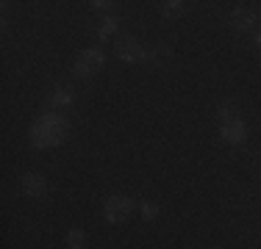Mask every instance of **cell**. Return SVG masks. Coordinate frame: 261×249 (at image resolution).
Instances as JSON below:
<instances>
[{
  "mask_svg": "<svg viewBox=\"0 0 261 249\" xmlns=\"http://www.w3.org/2000/svg\"><path fill=\"white\" fill-rule=\"evenodd\" d=\"M117 55H120L122 61H128V64H142V61L150 58V50L142 47L136 39H130V36H122L120 42H117Z\"/></svg>",
  "mask_w": 261,
  "mask_h": 249,
  "instance_id": "obj_1",
  "label": "cell"
},
{
  "mask_svg": "<svg viewBox=\"0 0 261 249\" xmlns=\"http://www.w3.org/2000/svg\"><path fill=\"white\" fill-rule=\"evenodd\" d=\"M103 67V53L97 47H89V50H84V53L78 55V61H75V72L78 75H84V78H89V75H95L97 70Z\"/></svg>",
  "mask_w": 261,
  "mask_h": 249,
  "instance_id": "obj_2",
  "label": "cell"
},
{
  "mask_svg": "<svg viewBox=\"0 0 261 249\" xmlns=\"http://www.w3.org/2000/svg\"><path fill=\"white\" fill-rule=\"evenodd\" d=\"M130 210H134V202H130L128 197H111L109 202H106V219L111 224H120L130 216Z\"/></svg>",
  "mask_w": 261,
  "mask_h": 249,
  "instance_id": "obj_3",
  "label": "cell"
},
{
  "mask_svg": "<svg viewBox=\"0 0 261 249\" xmlns=\"http://www.w3.org/2000/svg\"><path fill=\"white\" fill-rule=\"evenodd\" d=\"M220 133H222V139H225L228 144H242L245 136H247V128L239 119H231V122H222Z\"/></svg>",
  "mask_w": 261,
  "mask_h": 249,
  "instance_id": "obj_4",
  "label": "cell"
},
{
  "mask_svg": "<svg viewBox=\"0 0 261 249\" xmlns=\"http://www.w3.org/2000/svg\"><path fill=\"white\" fill-rule=\"evenodd\" d=\"M22 189H25V194H31V197H42L45 194V177L42 174H25L22 177Z\"/></svg>",
  "mask_w": 261,
  "mask_h": 249,
  "instance_id": "obj_5",
  "label": "cell"
},
{
  "mask_svg": "<svg viewBox=\"0 0 261 249\" xmlns=\"http://www.w3.org/2000/svg\"><path fill=\"white\" fill-rule=\"evenodd\" d=\"M233 25H236V30H250L253 25H256V11H250V9H236V11H233Z\"/></svg>",
  "mask_w": 261,
  "mask_h": 249,
  "instance_id": "obj_6",
  "label": "cell"
},
{
  "mask_svg": "<svg viewBox=\"0 0 261 249\" xmlns=\"http://www.w3.org/2000/svg\"><path fill=\"white\" fill-rule=\"evenodd\" d=\"M184 9H186V6L181 3V0H170V3L161 6V14H164L167 20H175V17H181V14H184Z\"/></svg>",
  "mask_w": 261,
  "mask_h": 249,
  "instance_id": "obj_7",
  "label": "cell"
},
{
  "mask_svg": "<svg viewBox=\"0 0 261 249\" xmlns=\"http://www.w3.org/2000/svg\"><path fill=\"white\" fill-rule=\"evenodd\" d=\"M47 103H50L53 108H64V105L72 103V91L70 89H59V91H53V97L47 100Z\"/></svg>",
  "mask_w": 261,
  "mask_h": 249,
  "instance_id": "obj_8",
  "label": "cell"
},
{
  "mask_svg": "<svg viewBox=\"0 0 261 249\" xmlns=\"http://www.w3.org/2000/svg\"><path fill=\"white\" fill-rule=\"evenodd\" d=\"M67 244H70L72 249H84V244H86V235L81 233V230H70V233H67Z\"/></svg>",
  "mask_w": 261,
  "mask_h": 249,
  "instance_id": "obj_9",
  "label": "cell"
},
{
  "mask_svg": "<svg viewBox=\"0 0 261 249\" xmlns=\"http://www.w3.org/2000/svg\"><path fill=\"white\" fill-rule=\"evenodd\" d=\"M217 114H220V119H222V122H231L233 116H236V111H233V105H231V103H222L220 108H217Z\"/></svg>",
  "mask_w": 261,
  "mask_h": 249,
  "instance_id": "obj_10",
  "label": "cell"
},
{
  "mask_svg": "<svg viewBox=\"0 0 261 249\" xmlns=\"http://www.w3.org/2000/svg\"><path fill=\"white\" fill-rule=\"evenodd\" d=\"M114 28H117V20H114V17H106L103 25H100V36H103V39H106V36H111V34H114Z\"/></svg>",
  "mask_w": 261,
  "mask_h": 249,
  "instance_id": "obj_11",
  "label": "cell"
},
{
  "mask_svg": "<svg viewBox=\"0 0 261 249\" xmlns=\"http://www.w3.org/2000/svg\"><path fill=\"white\" fill-rule=\"evenodd\" d=\"M156 213H159V208L153 202H142V216H145V219H153Z\"/></svg>",
  "mask_w": 261,
  "mask_h": 249,
  "instance_id": "obj_12",
  "label": "cell"
},
{
  "mask_svg": "<svg viewBox=\"0 0 261 249\" xmlns=\"http://www.w3.org/2000/svg\"><path fill=\"white\" fill-rule=\"evenodd\" d=\"M111 3H103V0H95V3H92V9H97V11H103V9H109Z\"/></svg>",
  "mask_w": 261,
  "mask_h": 249,
  "instance_id": "obj_13",
  "label": "cell"
},
{
  "mask_svg": "<svg viewBox=\"0 0 261 249\" xmlns=\"http://www.w3.org/2000/svg\"><path fill=\"white\" fill-rule=\"evenodd\" d=\"M256 42H258V47H261V34H258V36H256Z\"/></svg>",
  "mask_w": 261,
  "mask_h": 249,
  "instance_id": "obj_14",
  "label": "cell"
}]
</instances>
